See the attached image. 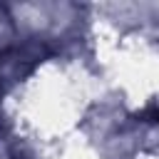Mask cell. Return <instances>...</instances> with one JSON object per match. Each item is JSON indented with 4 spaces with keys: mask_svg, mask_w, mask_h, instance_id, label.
Listing matches in <instances>:
<instances>
[{
    "mask_svg": "<svg viewBox=\"0 0 159 159\" xmlns=\"http://www.w3.org/2000/svg\"><path fill=\"white\" fill-rule=\"evenodd\" d=\"M137 119H142V122H154V124H159V107L154 104V107H147V109H142V112L137 114Z\"/></svg>",
    "mask_w": 159,
    "mask_h": 159,
    "instance_id": "obj_1",
    "label": "cell"
}]
</instances>
